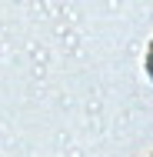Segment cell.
<instances>
[{"instance_id": "obj_2", "label": "cell", "mask_w": 153, "mask_h": 157, "mask_svg": "<svg viewBox=\"0 0 153 157\" xmlns=\"http://www.w3.org/2000/svg\"><path fill=\"white\" fill-rule=\"evenodd\" d=\"M150 157H153V154H150Z\"/></svg>"}, {"instance_id": "obj_1", "label": "cell", "mask_w": 153, "mask_h": 157, "mask_svg": "<svg viewBox=\"0 0 153 157\" xmlns=\"http://www.w3.org/2000/svg\"><path fill=\"white\" fill-rule=\"evenodd\" d=\"M147 77L153 80V40L147 44Z\"/></svg>"}]
</instances>
